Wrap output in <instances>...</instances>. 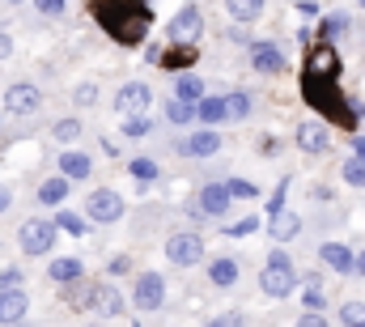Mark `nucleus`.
<instances>
[{
  "label": "nucleus",
  "mask_w": 365,
  "mask_h": 327,
  "mask_svg": "<svg viewBox=\"0 0 365 327\" xmlns=\"http://www.w3.org/2000/svg\"><path fill=\"white\" fill-rule=\"evenodd\" d=\"M90 13L98 17V26H102L115 43H123V47L145 43V34H149V26H153L149 0H93Z\"/></svg>",
  "instance_id": "f257e3e1"
},
{
  "label": "nucleus",
  "mask_w": 365,
  "mask_h": 327,
  "mask_svg": "<svg viewBox=\"0 0 365 327\" xmlns=\"http://www.w3.org/2000/svg\"><path fill=\"white\" fill-rule=\"evenodd\" d=\"M302 89H306V102H310L314 111H323L327 119H336V124L353 128V119H357V106H349V102H344V94H340L336 77L306 73V77H302Z\"/></svg>",
  "instance_id": "f03ea898"
},
{
  "label": "nucleus",
  "mask_w": 365,
  "mask_h": 327,
  "mask_svg": "<svg viewBox=\"0 0 365 327\" xmlns=\"http://www.w3.org/2000/svg\"><path fill=\"white\" fill-rule=\"evenodd\" d=\"M259 289H264L268 298H289V293L297 289V268H293V259H289L284 251H272V255H268V268L259 272Z\"/></svg>",
  "instance_id": "7ed1b4c3"
},
{
  "label": "nucleus",
  "mask_w": 365,
  "mask_h": 327,
  "mask_svg": "<svg viewBox=\"0 0 365 327\" xmlns=\"http://www.w3.org/2000/svg\"><path fill=\"white\" fill-rule=\"evenodd\" d=\"M60 238V230H56V221H43V217H30V221H21L17 226V243L26 255H47L51 246Z\"/></svg>",
  "instance_id": "20e7f679"
},
{
  "label": "nucleus",
  "mask_w": 365,
  "mask_h": 327,
  "mask_svg": "<svg viewBox=\"0 0 365 327\" xmlns=\"http://www.w3.org/2000/svg\"><path fill=\"white\" fill-rule=\"evenodd\" d=\"M123 196L119 191H110V187H98V191H90L86 196V217L90 221H98V226H115L119 217H123Z\"/></svg>",
  "instance_id": "39448f33"
},
{
  "label": "nucleus",
  "mask_w": 365,
  "mask_h": 327,
  "mask_svg": "<svg viewBox=\"0 0 365 327\" xmlns=\"http://www.w3.org/2000/svg\"><path fill=\"white\" fill-rule=\"evenodd\" d=\"M166 259H170V263H179V268L200 263V259H204V238H200L195 230L170 234V238H166Z\"/></svg>",
  "instance_id": "423d86ee"
},
{
  "label": "nucleus",
  "mask_w": 365,
  "mask_h": 327,
  "mask_svg": "<svg viewBox=\"0 0 365 327\" xmlns=\"http://www.w3.org/2000/svg\"><path fill=\"white\" fill-rule=\"evenodd\" d=\"M132 302L140 311H162L166 306V276L162 272H140L136 276V289H132Z\"/></svg>",
  "instance_id": "0eeeda50"
},
{
  "label": "nucleus",
  "mask_w": 365,
  "mask_h": 327,
  "mask_svg": "<svg viewBox=\"0 0 365 327\" xmlns=\"http://www.w3.org/2000/svg\"><path fill=\"white\" fill-rule=\"evenodd\" d=\"M200 30H204V17H200V9H195V4H187V9H179V13L170 17L166 39H170V43H195V39H200Z\"/></svg>",
  "instance_id": "6e6552de"
},
{
  "label": "nucleus",
  "mask_w": 365,
  "mask_h": 327,
  "mask_svg": "<svg viewBox=\"0 0 365 327\" xmlns=\"http://www.w3.org/2000/svg\"><path fill=\"white\" fill-rule=\"evenodd\" d=\"M38 106H43L38 85L17 81V85H9V89H4V111H9V115H34Z\"/></svg>",
  "instance_id": "1a4fd4ad"
},
{
  "label": "nucleus",
  "mask_w": 365,
  "mask_h": 327,
  "mask_svg": "<svg viewBox=\"0 0 365 327\" xmlns=\"http://www.w3.org/2000/svg\"><path fill=\"white\" fill-rule=\"evenodd\" d=\"M200 204L191 208L195 217H225V208H230V183H208V187H200V196H195Z\"/></svg>",
  "instance_id": "9d476101"
},
{
  "label": "nucleus",
  "mask_w": 365,
  "mask_h": 327,
  "mask_svg": "<svg viewBox=\"0 0 365 327\" xmlns=\"http://www.w3.org/2000/svg\"><path fill=\"white\" fill-rule=\"evenodd\" d=\"M149 98H153V89L145 81H123L119 94H115V111H119V115H136V111L149 106Z\"/></svg>",
  "instance_id": "9b49d317"
},
{
  "label": "nucleus",
  "mask_w": 365,
  "mask_h": 327,
  "mask_svg": "<svg viewBox=\"0 0 365 327\" xmlns=\"http://www.w3.org/2000/svg\"><path fill=\"white\" fill-rule=\"evenodd\" d=\"M327 145H331V132H327L323 119H306L297 128V149L302 154H327Z\"/></svg>",
  "instance_id": "f8f14e48"
},
{
  "label": "nucleus",
  "mask_w": 365,
  "mask_h": 327,
  "mask_svg": "<svg viewBox=\"0 0 365 327\" xmlns=\"http://www.w3.org/2000/svg\"><path fill=\"white\" fill-rule=\"evenodd\" d=\"M251 69L264 73V77L284 73V51H280L276 43H251Z\"/></svg>",
  "instance_id": "ddd939ff"
},
{
  "label": "nucleus",
  "mask_w": 365,
  "mask_h": 327,
  "mask_svg": "<svg viewBox=\"0 0 365 327\" xmlns=\"http://www.w3.org/2000/svg\"><path fill=\"white\" fill-rule=\"evenodd\" d=\"M26 315H30V298H26V289H21V285L0 289V323H21Z\"/></svg>",
  "instance_id": "4468645a"
},
{
  "label": "nucleus",
  "mask_w": 365,
  "mask_h": 327,
  "mask_svg": "<svg viewBox=\"0 0 365 327\" xmlns=\"http://www.w3.org/2000/svg\"><path fill=\"white\" fill-rule=\"evenodd\" d=\"M179 149L187 154V158H208V154H217V149H221V132H212V124H208L204 132H191Z\"/></svg>",
  "instance_id": "2eb2a0df"
},
{
  "label": "nucleus",
  "mask_w": 365,
  "mask_h": 327,
  "mask_svg": "<svg viewBox=\"0 0 365 327\" xmlns=\"http://www.w3.org/2000/svg\"><path fill=\"white\" fill-rule=\"evenodd\" d=\"M319 259H323L331 272H353V268H357V255L344 243H323L319 246Z\"/></svg>",
  "instance_id": "dca6fc26"
},
{
  "label": "nucleus",
  "mask_w": 365,
  "mask_h": 327,
  "mask_svg": "<svg viewBox=\"0 0 365 327\" xmlns=\"http://www.w3.org/2000/svg\"><path fill=\"white\" fill-rule=\"evenodd\" d=\"M268 234H272L276 243H289V238H297L302 234V217L297 213H289V208H280L268 217Z\"/></svg>",
  "instance_id": "f3484780"
},
{
  "label": "nucleus",
  "mask_w": 365,
  "mask_h": 327,
  "mask_svg": "<svg viewBox=\"0 0 365 327\" xmlns=\"http://www.w3.org/2000/svg\"><path fill=\"white\" fill-rule=\"evenodd\" d=\"M306 73H319V77H340V56H336V47H314L310 51V69Z\"/></svg>",
  "instance_id": "a211bd4d"
},
{
  "label": "nucleus",
  "mask_w": 365,
  "mask_h": 327,
  "mask_svg": "<svg viewBox=\"0 0 365 327\" xmlns=\"http://www.w3.org/2000/svg\"><path fill=\"white\" fill-rule=\"evenodd\" d=\"M68 183H73L68 174H56V178H47V183L38 187V200H43L47 208H60V204L68 200Z\"/></svg>",
  "instance_id": "6ab92c4d"
},
{
  "label": "nucleus",
  "mask_w": 365,
  "mask_h": 327,
  "mask_svg": "<svg viewBox=\"0 0 365 327\" xmlns=\"http://www.w3.org/2000/svg\"><path fill=\"white\" fill-rule=\"evenodd\" d=\"M47 276H51L56 285H77V281H81V259H73V255H64V259H51Z\"/></svg>",
  "instance_id": "aec40b11"
},
{
  "label": "nucleus",
  "mask_w": 365,
  "mask_h": 327,
  "mask_svg": "<svg viewBox=\"0 0 365 327\" xmlns=\"http://www.w3.org/2000/svg\"><path fill=\"white\" fill-rule=\"evenodd\" d=\"M195 119H200V124H221V119H230L225 94H221V98H200V102H195Z\"/></svg>",
  "instance_id": "412c9836"
},
{
  "label": "nucleus",
  "mask_w": 365,
  "mask_h": 327,
  "mask_svg": "<svg viewBox=\"0 0 365 327\" xmlns=\"http://www.w3.org/2000/svg\"><path fill=\"white\" fill-rule=\"evenodd\" d=\"M208 281H212L217 289L238 285V263H234V259H225V255H221V259H212V263H208Z\"/></svg>",
  "instance_id": "4be33fe9"
},
{
  "label": "nucleus",
  "mask_w": 365,
  "mask_h": 327,
  "mask_svg": "<svg viewBox=\"0 0 365 327\" xmlns=\"http://www.w3.org/2000/svg\"><path fill=\"white\" fill-rule=\"evenodd\" d=\"M60 174H68L73 183H81V178H90V170H93V162L86 158V154H60Z\"/></svg>",
  "instance_id": "5701e85b"
},
{
  "label": "nucleus",
  "mask_w": 365,
  "mask_h": 327,
  "mask_svg": "<svg viewBox=\"0 0 365 327\" xmlns=\"http://www.w3.org/2000/svg\"><path fill=\"white\" fill-rule=\"evenodd\" d=\"M98 315H106V319L123 315V293L115 285H98Z\"/></svg>",
  "instance_id": "b1692460"
},
{
  "label": "nucleus",
  "mask_w": 365,
  "mask_h": 327,
  "mask_svg": "<svg viewBox=\"0 0 365 327\" xmlns=\"http://www.w3.org/2000/svg\"><path fill=\"white\" fill-rule=\"evenodd\" d=\"M225 13L234 21H255L264 13V0H225Z\"/></svg>",
  "instance_id": "393cba45"
},
{
  "label": "nucleus",
  "mask_w": 365,
  "mask_h": 327,
  "mask_svg": "<svg viewBox=\"0 0 365 327\" xmlns=\"http://www.w3.org/2000/svg\"><path fill=\"white\" fill-rule=\"evenodd\" d=\"M56 230L68 234V238H81V234H86V217H77V213H68V208L60 204V213H56Z\"/></svg>",
  "instance_id": "a878e982"
},
{
  "label": "nucleus",
  "mask_w": 365,
  "mask_h": 327,
  "mask_svg": "<svg viewBox=\"0 0 365 327\" xmlns=\"http://www.w3.org/2000/svg\"><path fill=\"white\" fill-rule=\"evenodd\" d=\"M81 132H86V128H81V119H56V124H51V136H56L60 145L81 141Z\"/></svg>",
  "instance_id": "bb28decb"
},
{
  "label": "nucleus",
  "mask_w": 365,
  "mask_h": 327,
  "mask_svg": "<svg viewBox=\"0 0 365 327\" xmlns=\"http://www.w3.org/2000/svg\"><path fill=\"white\" fill-rule=\"evenodd\" d=\"M166 119H170V124H191V119H195V102H187V98L175 94V98L166 102Z\"/></svg>",
  "instance_id": "cd10ccee"
},
{
  "label": "nucleus",
  "mask_w": 365,
  "mask_h": 327,
  "mask_svg": "<svg viewBox=\"0 0 365 327\" xmlns=\"http://www.w3.org/2000/svg\"><path fill=\"white\" fill-rule=\"evenodd\" d=\"M175 94H179V98H187V102H200V98H204V81H200L195 73H182L179 85H175Z\"/></svg>",
  "instance_id": "c85d7f7f"
},
{
  "label": "nucleus",
  "mask_w": 365,
  "mask_h": 327,
  "mask_svg": "<svg viewBox=\"0 0 365 327\" xmlns=\"http://www.w3.org/2000/svg\"><path fill=\"white\" fill-rule=\"evenodd\" d=\"M340 174H344V183H349V187H365V158H361V154H353V158L344 162Z\"/></svg>",
  "instance_id": "c756f323"
},
{
  "label": "nucleus",
  "mask_w": 365,
  "mask_h": 327,
  "mask_svg": "<svg viewBox=\"0 0 365 327\" xmlns=\"http://www.w3.org/2000/svg\"><path fill=\"white\" fill-rule=\"evenodd\" d=\"M225 106H230V119H247L251 115V94L234 89V94H225Z\"/></svg>",
  "instance_id": "7c9ffc66"
},
{
  "label": "nucleus",
  "mask_w": 365,
  "mask_h": 327,
  "mask_svg": "<svg viewBox=\"0 0 365 327\" xmlns=\"http://www.w3.org/2000/svg\"><path fill=\"white\" fill-rule=\"evenodd\" d=\"M123 136H128V141H140V136H149V119H145V111H136V115H123Z\"/></svg>",
  "instance_id": "2f4dec72"
},
{
  "label": "nucleus",
  "mask_w": 365,
  "mask_h": 327,
  "mask_svg": "<svg viewBox=\"0 0 365 327\" xmlns=\"http://www.w3.org/2000/svg\"><path fill=\"white\" fill-rule=\"evenodd\" d=\"M73 311H98V285H81L73 298H68Z\"/></svg>",
  "instance_id": "473e14b6"
},
{
  "label": "nucleus",
  "mask_w": 365,
  "mask_h": 327,
  "mask_svg": "<svg viewBox=\"0 0 365 327\" xmlns=\"http://www.w3.org/2000/svg\"><path fill=\"white\" fill-rule=\"evenodd\" d=\"M323 39H340L344 30H349V13H331V17H323Z\"/></svg>",
  "instance_id": "72a5a7b5"
},
{
  "label": "nucleus",
  "mask_w": 365,
  "mask_h": 327,
  "mask_svg": "<svg viewBox=\"0 0 365 327\" xmlns=\"http://www.w3.org/2000/svg\"><path fill=\"white\" fill-rule=\"evenodd\" d=\"M98 98H102V94H98L93 81H81L77 89H73V102H77V106H98Z\"/></svg>",
  "instance_id": "f704fd0d"
},
{
  "label": "nucleus",
  "mask_w": 365,
  "mask_h": 327,
  "mask_svg": "<svg viewBox=\"0 0 365 327\" xmlns=\"http://www.w3.org/2000/svg\"><path fill=\"white\" fill-rule=\"evenodd\" d=\"M259 230V217H242V221H234L230 230H225V238H247V234H255Z\"/></svg>",
  "instance_id": "c9c22d12"
},
{
  "label": "nucleus",
  "mask_w": 365,
  "mask_h": 327,
  "mask_svg": "<svg viewBox=\"0 0 365 327\" xmlns=\"http://www.w3.org/2000/svg\"><path fill=\"white\" fill-rule=\"evenodd\" d=\"M340 323H365V302H344L340 306Z\"/></svg>",
  "instance_id": "e433bc0d"
},
{
  "label": "nucleus",
  "mask_w": 365,
  "mask_h": 327,
  "mask_svg": "<svg viewBox=\"0 0 365 327\" xmlns=\"http://www.w3.org/2000/svg\"><path fill=\"white\" fill-rule=\"evenodd\" d=\"M230 196H238V200H255V196H259V187H255V183H247V178H230Z\"/></svg>",
  "instance_id": "4c0bfd02"
},
{
  "label": "nucleus",
  "mask_w": 365,
  "mask_h": 327,
  "mask_svg": "<svg viewBox=\"0 0 365 327\" xmlns=\"http://www.w3.org/2000/svg\"><path fill=\"white\" fill-rule=\"evenodd\" d=\"M132 174L149 183V178H158V162L153 158H132Z\"/></svg>",
  "instance_id": "58836bf2"
},
{
  "label": "nucleus",
  "mask_w": 365,
  "mask_h": 327,
  "mask_svg": "<svg viewBox=\"0 0 365 327\" xmlns=\"http://www.w3.org/2000/svg\"><path fill=\"white\" fill-rule=\"evenodd\" d=\"M34 9H38L43 17H64V9H68V0H34Z\"/></svg>",
  "instance_id": "ea45409f"
},
{
  "label": "nucleus",
  "mask_w": 365,
  "mask_h": 327,
  "mask_svg": "<svg viewBox=\"0 0 365 327\" xmlns=\"http://www.w3.org/2000/svg\"><path fill=\"white\" fill-rule=\"evenodd\" d=\"M128 272H132V259L128 255H115L110 259V276H128Z\"/></svg>",
  "instance_id": "a19ab883"
},
{
  "label": "nucleus",
  "mask_w": 365,
  "mask_h": 327,
  "mask_svg": "<svg viewBox=\"0 0 365 327\" xmlns=\"http://www.w3.org/2000/svg\"><path fill=\"white\" fill-rule=\"evenodd\" d=\"M13 285H21V272L17 268H4L0 272V289H13Z\"/></svg>",
  "instance_id": "79ce46f5"
},
{
  "label": "nucleus",
  "mask_w": 365,
  "mask_h": 327,
  "mask_svg": "<svg viewBox=\"0 0 365 327\" xmlns=\"http://www.w3.org/2000/svg\"><path fill=\"white\" fill-rule=\"evenodd\" d=\"M212 323H221V327H230V323H242V311H221Z\"/></svg>",
  "instance_id": "37998d69"
},
{
  "label": "nucleus",
  "mask_w": 365,
  "mask_h": 327,
  "mask_svg": "<svg viewBox=\"0 0 365 327\" xmlns=\"http://www.w3.org/2000/svg\"><path fill=\"white\" fill-rule=\"evenodd\" d=\"M9 56H13V39L0 30V60H9Z\"/></svg>",
  "instance_id": "c03bdc74"
},
{
  "label": "nucleus",
  "mask_w": 365,
  "mask_h": 327,
  "mask_svg": "<svg viewBox=\"0 0 365 327\" xmlns=\"http://www.w3.org/2000/svg\"><path fill=\"white\" fill-rule=\"evenodd\" d=\"M9 204H13V196H9V187H0V213H9Z\"/></svg>",
  "instance_id": "a18cd8bd"
},
{
  "label": "nucleus",
  "mask_w": 365,
  "mask_h": 327,
  "mask_svg": "<svg viewBox=\"0 0 365 327\" xmlns=\"http://www.w3.org/2000/svg\"><path fill=\"white\" fill-rule=\"evenodd\" d=\"M353 154H361L365 158V136H353Z\"/></svg>",
  "instance_id": "49530a36"
},
{
  "label": "nucleus",
  "mask_w": 365,
  "mask_h": 327,
  "mask_svg": "<svg viewBox=\"0 0 365 327\" xmlns=\"http://www.w3.org/2000/svg\"><path fill=\"white\" fill-rule=\"evenodd\" d=\"M353 272H357V276H365V251L357 255V268H353Z\"/></svg>",
  "instance_id": "de8ad7c7"
},
{
  "label": "nucleus",
  "mask_w": 365,
  "mask_h": 327,
  "mask_svg": "<svg viewBox=\"0 0 365 327\" xmlns=\"http://www.w3.org/2000/svg\"><path fill=\"white\" fill-rule=\"evenodd\" d=\"M9 4H21V0H9Z\"/></svg>",
  "instance_id": "09e8293b"
}]
</instances>
